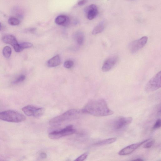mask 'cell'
I'll return each instance as SVG.
<instances>
[{"instance_id": "6da1fadb", "label": "cell", "mask_w": 161, "mask_h": 161, "mask_svg": "<svg viewBox=\"0 0 161 161\" xmlns=\"http://www.w3.org/2000/svg\"><path fill=\"white\" fill-rule=\"evenodd\" d=\"M81 111L82 113L98 117L109 116L114 114V112L109 108L106 101L103 99L90 101Z\"/></svg>"}, {"instance_id": "7a4b0ae2", "label": "cell", "mask_w": 161, "mask_h": 161, "mask_svg": "<svg viewBox=\"0 0 161 161\" xmlns=\"http://www.w3.org/2000/svg\"><path fill=\"white\" fill-rule=\"evenodd\" d=\"M25 116L20 112L9 110L0 112V120L10 122L19 123L25 120Z\"/></svg>"}, {"instance_id": "3957f363", "label": "cell", "mask_w": 161, "mask_h": 161, "mask_svg": "<svg viewBox=\"0 0 161 161\" xmlns=\"http://www.w3.org/2000/svg\"><path fill=\"white\" fill-rule=\"evenodd\" d=\"M81 112V111L75 109L70 110L63 114L51 119L49 124L51 126H57L62 123L75 117ZM82 113V112H81Z\"/></svg>"}, {"instance_id": "277c9868", "label": "cell", "mask_w": 161, "mask_h": 161, "mask_svg": "<svg viewBox=\"0 0 161 161\" xmlns=\"http://www.w3.org/2000/svg\"><path fill=\"white\" fill-rule=\"evenodd\" d=\"M76 130L72 125H70L63 129L59 131H56L50 133L49 138L52 139H57L62 137L72 135L75 133Z\"/></svg>"}, {"instance_id": "5b68a950", "label": "cell", "mask_w": 161, "mask_h": 161, "mask_svg": "<svg viewBox=\"0 0 161 161\" xmlns=\"http://www.w3.org/2000/svg\"><path fill=\"white\" fill-rule=\"evenodd\" d=\"M133 120V118L131 117H119L112 122L111 126L113 129L120 130L128 126Z\"/></svg>"}, {"instance_id": "8992f818", "label": "cell", "mask_w": 161, "mask_h": 161, "mask_svg": "<svg viewBox=\"0 0 161 161\" xmlns=\"http://www.w3.org/2000/svg\"><path fill=\"white\" fill-rule=\"evenodd\" d=\"M161 72L160 71L149 81L146 85L145 90L147 92L156 91L161 87Z\"/></svg>"}, {"instance_id": "52a82bcc", "label": "cell", "mask_w": 161, "mask_h": 161, "mask_svg": "<svg viewBox=\"0 0 161 161\" xmlns=\"http://www.w3.org/2000/svg\"><path fill=\"white\" fill-rule=\"evenodd\" d=\"M148 38L144 36L130 43L129 49L131 53H134L142 49L147 43Z\"/></svg>"}, {"instance_id": "ba28073f", "label": "cell", "mask_w": 161, "mask_h": 161, "mask_svg": "<svg viewBox=\"0 0 161 161\" xmlns=\"http://www.w3.org/2000/svg\"><path fill=\"white\" fill-rule=\"evenodd\" d=\"M150 140V139H146L142 141L128 146L122 149L119 151L118 154L121 156H125V155L132 153L137 148Z\"/></svg>"}, {"instance_id": "9c48e42d", "label": "cell", "mask_w": 161, "mask_h": 161, "mask_svg": "<svg viewBox=\"0 0 161 161\" xmlns=\"http://www.w3.org/2000/svg\"><path fill=\"white\" fill-rule=\"evenodd\" d=\"M118 57L117 56H114L111 57L104 62L102 68V70L105 72L109 71L114 67L118 62Z\"/></svg>"}, {"instance_id": "30bf717a", "label": "cell", "mask_w": 161, "mask_h": 161, "mask_svg": "<svg viewBox=\"0 0 161 161\" xmlns=\"http://www.w3.org/2000/svg\"><path fill=\"white\" fill-rule=\"evenodd\" d=\"M85 11L87 18L89 20L94 19L99 13L97 6L94 4L88 6L85 9Z\"/></svg>"}, {"instance_id": "8fae6325", "label": "cell", "mask_w": 161, "mask_h": 161, "mask_svg": "<svg viewBox=\"0 0 161 161\" xmlns=\"http://www.w3.org/2000/svg\"><path fill=\"white\" fill-rule=\"evenodd\" d=\"M55 22L57 25L67 27L70 25V21L69 17L68 16L60 15L56 18Z\"/></svg>"}, {"instance_id": "7c38bea8", "label": "cell", "mask_w": 161, "mask_h": 161, "mask_svg": "<svg viewBox=\"0 0 161 161\" xmlns=\"http://www.w3.org/2000/svg\"><path fill=\"white\" fill-rule=\"evenodd\" d=\"M2 40L3 42L5 44L10 45L13 46L14 48L19 44L18 43L15 37L12 35H7L4 36L2 38Z\"/></svg>"}, {"instance_id": "4fadbf2b", "label": "cell", "mask_w": 161, "mask_h": 161, "mask_svg": "<svg viewBox=\"0 0 161 161\" xmlns=\"http://www.w3.org/2000/svg\"><path fill=\"white\" fill-rule=\"evenodd\" d=\"M38 107L31 105L25 106L22 109L23 112L27 116H34Z\"/></svg>"}, {"instance_id": "5bb4252c", "label": "cell", "mask_w": 161, "mask_h": 161, "mask_svg": "<svg viewBox=\"0 0 161 161\" xmlns=\"http://www.w3.org/2000/svg\"><path fill=\"white\" fill-rule=\"evenodd\" d=\"M61 59L59 55L53 57L47 62V66L50 68L55 67L58 66L61 63Z\"/></svg>"}, {"instance_id": "9a60e30c", "label": "cell", "mask_w": 161, "mask_h": 161, "mask_svg": "<svg viewBox=\"0 0 161 161\" xmlns=\"http://www.w3.org/2000/svg\"><path fill=\"white\" fill-rule=\"evenodd\" d=\"M116 140V138H112L99 141L94 143L93 145L95 146H102L109 145L115 142Z\"/></svg>"}, {"instance_id": "2e32d148", "label": "cell", "mask_w": 161, "mask_h": 161, "mask_svg": "<svg viewBox=\"0 0 161 161\" xmlns=\"http://www.w3.org/2000/svg\"><path fill=\"white\" fill-rule=\"evenodd\" d=\"M105 28L104 22H101L94 27L92 31V34L95 35L102 33L104 31Z\"/></svg>"}, {"instance_id": "e0dca14e", "label": "cell", "mask_w": 161, "mask_h": 161, "mask_svg": "<svg viewBox=\"0 0 161 161\" xmlns=\"http://www.w3.org/2000/svg\"><path fill=\"white\" fill-rule=\"evenodd\" d=\"M74 37L77 44L79 45H82L84 42V35L82 32H76L75 34Z\"/></svg>"}, {"instance_id": "ac0fdd59", "label": "cell", "mask_w": 161, "mask_h": 161, "mask_svg": "<svg viewBox=\"0 0 161 161\" xmlns=\"http://www.w3.org/2000/svg\"><path fill=\"white\" fill-rule=\"evenodd\" d=\"M33 45L32 44L29 42H23L19 44V52L22 51L23 50L31 48Z\"/></svg>"}, {"instance_id": "d6986e66", "label": "cell", "mask_w": 161, "mask_h": 161, "mask_svg": "<svg viewBox=\"0 0 161 161\" xmlns=\"http://www.w3.org/2000/svg\"><path fill=\"white\" fill-rule=\"evenodd\" d=\"M11 49L9 46L4 47L3 50V55L6 58H9L11 55Z\"/></svg>"}, {"instance_id": "ffe728a7", "label": "cell", "mask_w": 161, "mask_h": 161, "mask_svg": "<svg viewBox=\"0 0 161 161\" xmlns=\"http://www.w3.org/2000/svg\"><path fill=\"white\" fill-rule=\"evenodd\" d=\"M8 22L9 24L12 26L18 25L20 23V20L14 17L10 18L8 19Z\"/></svg>"}, {"instance_id": "44dd1931", "label": "cell", "mask_w": 161, "mask_h": 161, "mask_svg": "<svg viewBox=\"0 0 161 161\" xmlns=\"http://www.w3.org/2000/svg\"><path fill=\"white\" fill-rule=\"evenodd\" d=\"M45 109L42 108H38L34 116V117L39 118L42 116L44 114Z\"/></svg>"}, {"instance_id": "7402d4cb", "label": "cell", "mask_w": 161, "mask_h": 161, "mask_svg": "<svg viewBox=\"0 0 161 161\" xmlns=\"http://www.w3.org/2000/svg\"><path fill=\"white\" fill-rule=\"evenodd\" d=\"M74 64V63L73 61L68 60L65 62L64 65L65 68L70 69L73 67Z\"/></svg>"}, {"instance_id": "603a6c76", "label": "cell", "mask_w": 161, "mask_h": 161, "mask_svg": "<svg viewBox=\"0 0 161 161\" xmlns=\"http://www.w3.org/2000/svg\"><path fill=\"white\" fill-rule=\"evenodd\" d=\"M25 79L26 76L25 75H21L13 82V83L14 84H17L18 83L24 81Z\"/></svg>"}, {"instance_id": "cb8c5ba5", "label": "cell", "mask_w": 161, "mask_h": 161, "mask_svg": "<svg viewBox=\"0 0 161 161\" xmlns=\"http://www.w3.org/2000/svg\"><path fill=\"white\" fill-rule=\"evenodd\" d=\"M88 153H86L82 154L79 157L76 158L75 160L77 161H83L85 160L87 157Z\"/></svg>"}, {"instance_id": "d4e9b609", "label": "cell", "mask_w": 161, "mask_h": 161, "mask_svg": "<svg viewBox=\"0 0 161 161\" xmlns=\"http://www.w3.org/2000/svg\"><path fill=\"white\" fill-rule=\"evenodd\" d=\"M161 126V121L160 119H159L154 123L153 127V130H156L160 128Z\"/></svg>"}, {"instance_id": "484cf974", "label": "cell", "mask_w": 161, "mask_h": 161, "mask_svg": "<svg viewBox=\"0 0 161 161\" xmlns=\"http://www.w3.org/2000/svg\"><path fill=\"white\" fill-rule=\"evenodd\" d=\"M148 142V141H147ZM147 142L146 144L144 146V148H151L154 144L155 141L153 140Z\"/></svg>"}, {"instance_id": "4316f807", "label": "cell", "mask_w": 161, "mask_h": 161, "mask_svg": "<svg viewBox=\"0 0 161 161\" xmlns=\"http://www.w3.org/2000/svg\"><path fill=\"white\" fill-rule=\"evenodd\" d=\"M87 2V0H81L78 3V4L79 5H82L85 4Z\"/></svg>"}, {"instance_id": "83f0119b", "label": "cell", "mask_w": 161, "mask_h": 161, "mask_svg": "<svg viewBox=\"0 0 161 161\" xmlns=\"http://www.w3.org/2000/svg\"><path fill=\"white\" fill-rule=\"evenodd\" d=\"M40 156L41 158L44 159L47 157V154L45 153H42L40 154Z\"/></svg>"}, {"instance_id": "f1b7e54d", "label": "cell", "mask_w": 161, "mask_h": 161, "mask_svg": "<svg viewBox=\"0 0 161 161\" xmlns=\"http://www.w3.org/2000/svg\"><path fill=\"white\" fill-rule=\"evenodd\" d=\"M144 160L142 159H140V158H137V159H134V160H132V161H143Z\"/></svg>"}, {"instance_id": "f546056e", "label": "cell", "mask_w": 161, "mask_h": 161, "mask_svg": "<svg viewBox=\"0 0 161 161\" xmlns=\"http://www.w3.org/2000/svg\"><path fill=\"white\" fill-rule=\"evenodd\" d=\"M1 22H0V28H1Z\"/></svg>"}]
</instances>
